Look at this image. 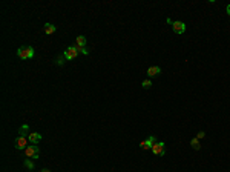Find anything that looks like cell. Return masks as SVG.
I'll return each mask as SVG.
<instances>
[{"mask_svg": "<svg viewBox=\"0 0 230 172\" xmlns=\"http://www.w3.org/2000/svg\"><path fill=\"white\" fill-rule=\"evenodd\" d=\"M17 56L20 59H32L34 57V48L31 46H21L17 49Z\"/></svg>", "mask_w": 230, "mask_h": 172, "instance_id": "6da1fadb", "label": "cell"}, {"mask_svg": "<svg viewBox=\"0 0 230 172\" xmlns=\"http://www.w3.org/2000/svg\"><path fill=\"white\" fill-rule=\"evenodd\" d=\"M23 152H25V155H26L28 158H34V160H35V158H38V152H40V149H38V147H37L35 144H31V146H28Z\"/></svg>", "mask_w": 230, "mask_h": 172, "instance_id": "7a4b0ae2", "label": "cell"}, {"mask_svg": "<svg viewBox=\"0 0 230 172\" xmlns=\"http://www.w3.org/2000/svg\"><path fill=\"white\" fill-rule=\"evenodd\" d=\"M77 54H78V49L75 46H67L64 49V52H63V56H64L66 60H74L77 57Z\"/></svg>", "mask_w": 230, "mask_h": 172, "instance_id": "3957f363", "label": "cell"}, {"mask_svg": "<svg viewBox=\"0 0 230 172\" xmlns=\"http://www.w3.org/2000/svg\"><path fill=\"white\" fill-rule=\"evenodd\" d=\"M172 29H173L175 34H184V32H186V23H182V22H173Z\"/></svg>", "mask_w": 230, "mask_h": 172, "instance_id": "277c9868", "label": "cell"}, {"mask_svg": "<svg viewBox=\"0 0 230 172\" xmlns=\"http://www.w3.org/2000/svg\"><path fill=\"white\" fill-rule=\"evenodd\" d=\"M155 143H156V141H155V137L150 135L147 140H144V141L140 143V147H141V149H144V151H147V149H152V146H153Z\"/></svg>", "mask_w": 230, "mask_h": 172, "instance_id": "5b68a950", "label": "cell"}, {"mask_svg": "<svg viewBox=\"0 0 230 172\" xmlns=\"http://www.w3.org/2000/svg\"><path fill=\"white\" fill-rule=\"evenodd\" d=\"M26 143H28V138H26V137H17V138H15V141H14L15 147H17V149H20V151H21V149L25 151L26 147H28V146H26Z\"/></svg>", "mask_w": 230, "mask_h": 172, "instance_id": "8992f818", "label": "cell"}, {"mask_svg": "<svg viewBox=\"0 0 230 172\" xmlns=\"http://www.w3.org/2000/svg\"><path fill=\"white\" fill-rule=\"evenodd\" d=\"M152 152H153V155H164V143L163 141L155 143L152 146Z\"/></svg>", "mask_w": 230, "mask_h": 172, "instance_id": "52a82bcc", "label": "cell"}, {"mask_svg": "<svg viewBox=\"0 0 230 172\" xmlns=\"http://www.w3.org/2000/svg\"><path fill=\"white\" fill-rule=\"evenodd\" d=\"M40 140H41V135H40L38 132H31V134L28 135V141H29L31 144H37Z\"/></svg>", "mask_w": 230, "mask_h": 172, "instance_id": "ba28073f", "label": "cell"}, {"mask_svg": "<svg viewBox=\"0 0 230 172\" xmlns=\"http://www.w3.org/2000/svg\"><path fill=\"white\" fill-rule=\"evenodd\" d=\"M159 74H161V68L159 66H150L147 69V76L149 77H156V76H159Z\"/></svg>", "mask_w": 230, "mask_h": 172, "instance_id": "9c48e42d", "label": "cell"}, {"mask_svg": "<svg viewBox=\"0 0 230 172\" xmlns=\"http://www.w3.org/2000/svg\"><path fill=\"white\" fill-rule=\"evenodd\" d=\"M75 46L77 48H86V37L84 35H78L75 39Z\"/></svg>", "mask_w": 230, "mask_h": 172, "instance_id": "30bf717a", "label": "cell"}, {"mask_svg": "<svg viewBox=\"0 0 230 172\" xmlns=\"http://www.w3.org/2000/svg\"><path fill=\"white\" fill-rule=\"evenodd\" d=\"M29 134H31V131H29V126H28V125H23V126L18 128V135H20V137H25V135H29Z\"/></svg>", "mask_w": 230, "mask_h": 172, "instance_id": "8fae6325", "label": "cell"}, {"mask_svg": "<svg viewBox=\"0 0 230 172\" xmlns=\"http://www.w3.org/2000/svg\"><path fill=\"white\" fill-rule=\"evenodd\" d=\"M43 29H44L46 34H54V32H55V25H52V23H46Z\"/></svg>", "mask_w": 230, "mask_h": 172, "instance_id": "7c38bea8", "label": "cell"}, {"mask_svg": "<svg viewBox=\"0 0 230 172\" xmlns=\"http://www.w3.org/2000/svg\"><path fill=\"white\" fill-rule=\"evenodd\" d=\"M190 146L193 147V149H195V151H199V149H201V143H199V140H198L196 137L190 140Z\"/></svg>", "mask_w": 230, "mask_h": 172, "instance_id": "4fadbf2b", "label": "cell"}, {"mask_svg": "<svg viewBox=\"0 0 230 172\" xmlns=\"http://www.w3.org/2000/svg\"><path fill=\"white\" fill-rule=\"evenodd\" d=\"M141 86H143L144 89H150V88H152V82H150L149 79H146V80L141 82Z\"/></svg>", "mask_w": 230, "mask_h": 172, "instance_id": "5bb4252c", "label": "cell"}, {"mask_svg": "<svg viewBox=\"0 0 230 172\" xmlns=\"http://www.w3.org/2000/svg\"><path fill=\"white\" fill-rule=\"evenodd\" d=\"M64 56H58L57 59H55V65H58V66H63V63H64Z\"/></svg>", "mask_w": 230, "mask_h": 172, "instance_id": "9a60e30c", "label": "cell"}, {"mask_svg": "<svg viewBox=\"0 0 230 172\" xmlns=\"http://www.w3.org/2000/svg\"><path fill=\"white\" fill-rule=\"evenodd\" d=\"M23 164H25L26 169H31V170L34 169V163H32L31 160H25V161H23Z\"/></svg>", "mask_w": 230, "mask_h": 172, "instance_id": "2e32d148", "label": "cell"}, {"mask_svg": "<svg viewBox=\"0 0 230 172\" xmlns=\"http://www.w3.org/2000/svg\"><path fill=\"white\" fill-rule=\"evenodd\" d=\"M77 48V46H75ZM78 49V52H81V54H84V56H89V49H86V48H77Z\"/></svg>", "mask_w": 230, "mask_h": 172, "instance_id": "e0dca14e", "label": "cell"}, {"mask_svg": "<svg viewBox=\"0 0 230 172\" xmlns=\"http://www.w3.org/2000/svg\"><path fill=\"white\" fill-rule=\"evenodd\" d=\"M204 137H205V132H204V131H199V132L196 134V138H198V140H199V138H204Z\"/></svg>", "mask_w": 230, "mask_h": 172, "instance_id": "ac0fdd59", "label": "cell"}, {"mask_svg": "<svg viewBox=\"0 0 230 172\" xmlns=\"http://www.w3.org/2000/svg\"><path fill=\"white\" fill-rule=\"evenodd\" d=\"M166 22H167V25H170V26H172V25H173V22H172V20H170V19H167V20H166Z\"/></svg>", "mask_w": 230, "mask_h": 172, "instance_id": "d6986e66", "label": "cell"}, {"mask_svg": "<svg viewBox=\"0 0 230 172\" xmlns=\"http://www.w3.org/2000/svg\"><path fill=\"white\" fill-rule=\"evenodd\" d=\"M225 9H227V14L230 15V5H227V8H225Z\"/></svg>", "mask_w": 230, "mask_h": 172, "instance_id": "ffe728a7", "label": "cell"}, {"mask_svg": "<svg viewBox=\"0 0 230 172\" xmlns=\"http://www.w3.org/2000/svg\"><path fill=\"white\" fill-rule=\"evenodd\" d=\"M41 172H51L49 169H41Z\"/></svg>", "mask_w": 230, "mask_h": 172, "instance_id": "44dd1931", "label": "cell"}]
</instances>
